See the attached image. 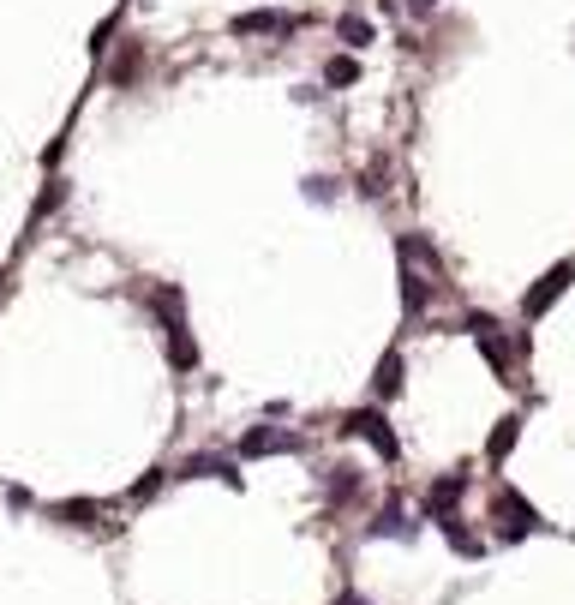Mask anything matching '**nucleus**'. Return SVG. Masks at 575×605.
I'll list each match as a JSON object with an SVG mask.
<instances>
[{
	"label": "nucleus",
	"mask_w": 575,
	"mask_h": 605,
	"mask_svg": "<svg viewBox=\"0 0 575 605\" xmlns=\"http://www.w3.org/2000/svg\"><path fill=\"white\" fill-rule=\"evenodd\" d=\"M491 533H498V546H521L533 533H546V516H540L516 486H503L498 498H491Z\"/></svg>",
	"instance_id": "f257e3e1"
},
{
	"label": "nucleus",
	"mask_w": 575,
	"mask_h": 605,
	"mask_svg": "<svg viewBox=\"0 0 575 605\" xmlns=\"http://www.w3.org/2000/svg\"><path fill=\"white\" fill-rule=\"evenodd\" d=\"M187 294L180 288H156V312H162V348H168V366L174 372H192L198 366V342H192V330H187Z\"/></svg>",
	"instance_id": "f03ea898"
},
{
	"label": "nucleus",
	"mask_w": 575,
	"mask_h": 605,
	"mask_svg": "<svg viewBox=\"0 0 575 605\" xmlns=\"http://www.w3.org/2000/svg\"><path fill=\"white\" fill-rule=\"evenodd\" d=\"M342 432H348V438H366V444H372L384 461H396V456H402V438L389 432V419L378 414V408H354V414L342 419Z\"/></svg>",
	"instance_id": "7ed1b4c3"
},
{
	"label": "nucleus",
	"mask_w": 575,
	"mask_h": 605,
	"mask_svg": "<svg viewBox=\"0 0 575 605\" xmlns=\"http://www.w3.org/2000/svg\"><path fill=\"white\" fill-rule=\"evenodd\" d=\"M306 25H312V13H270V6L228 18L234 36H294V30H306Z\"/></svg>",
	"instance_id": "20e7f679"
},
{
	"label": "nucleus",
	"mask_w": 575,
	"mask_h": 605,
	"mask_svg": "<svg viewBox=\"0 0 575 605\" xmlns=\"http://www.w3.org/2000/svg\"><path fill=\"white\" fill-rule=\"evenodd\" d=\"M461 498H468V474H438L426 486V521H438V528H444V521H456L461 516Z\"/></svg>",
	"instance_id": "39448f33"
},
{
	"label": "nucleus",
	"mask_w": 575,
	"mask_h": 605,
	"mask_svg": "<svg viewBox=\"0 0 575 605\" xmlns=\"http://www.w3.org/2000/svg\"><path fill=\"white\" fill-rule=\"evenodd\" d=\"M438 294H444V282H438L431 270H419V264L402 258V306H408V318H426Z\"/></svg>",
	"instance_id": "423d86ee"
},
{
	"label": "nucleus",
	"mask_w": 575,
	"mask_h": 605,
	"mask_svg": "<svg viewBox=\"0 0 575 605\" xmlns=\"http://www.w3.org/2000/svg\"><path fill=\"white\" fill-rule=\"evenodd\" d=\"M306 438L300 432H282V426H252L240 438V456H300Z\"/></svg>",
	"instance_id": "0eeeda50"
},
{
	"label": "nucleus",
	"mask_w": 575,
	"mask_h": 605,
	"mask_svg": "<svg viewBox=\"0 0 575 605\" xmlns=\"http://www.w3.org/2000/svg\"><path fill=\"white\" fill-rule=\"evenodd\" d=\"M570 276H575V258H563V264H551V270H546V276H540V282H533V288H528V294H521V318H540V312H546V306H551V300H558V294H563V288H570Z\"/></svg>",
	"instance_id": "6e6552de"
},
{
	"label": "nucleus",
	"mask_w": 575,
	"mask_h": 605,
	"mask_svg": "<svg viewBox=\"0 0 575 605\" xmlns=\"http://www.w3.org/2000/svg\"><path fill=\"white\" fill-rule=\"evenodd\" d=\"M180 479H222V486H234V491L246 486V474L234 468L228 456H187V461H180Z\"/></svg>",
	"instance_id": "1a4fd4ad"
},
{
	"label": "nucleus",
	"mask_w": 575,
	"mask_h": 605,
	"mask_svg": "<svg viewBox=\"0 0 575 605\" xmlns=\"http://www.w3.org/2000/svg\"><path fill=\"white\" fill-rule=\"evenodd\" d=\"M396 258H408V264H419V270H431L438 282H444V252L426 240V234H402L396 240Z\"/></svg>",
	"instance_id": "9d476101"
},
{
	"label": "nucleus",
	"mask_w": 575,
	"mask_h": 605,
	"mask_svg": "<svg viewBox=\"0 0 575 605\" xmlns=\"http://www.w3.org/2000/svg\"><path fill=\"white\" fill-rule=\"evenodd\" d=\"M366 533H372V539H408V533H414V521H408L402 498H389V504L378 509V521H372V528H366Z\"/></svg>",
	"instance_id": "9b49d317"
},
{
	"label": "nucleus",
	"mask_w": 575,
	"mask_h": 605,
	"mask_svg": "<svg viewBox=\"0 0 575 605\" xmlns=\"http://www.w3.org/2000/svg\"><path fill=\"white\" fill-rule=\"evenodd\" d=\"M516 438H521V414H503L498 426H491V438H486V461H491V468H503V456L516 449Z\"/></svg>",
	"instance_id": "f8f14e48"
},
{
	"label": "nucleus",
	"mask_w": 575,
	"mask_h": 605,
	"mask_svg": "<svg viewBox=\"0 0 575 605\" xmlns=\"http://www.w3.org/2000/svg\"><path fill=\"white\" fill-rule=\"evenodd\" d=\"M372 389H378V402H389V396L402 389V348H384V360H378V372H372Z\"/></svg>",
	"instance_id": "ddd939ff"
},
{
	"label": "nucleus",
	"mask_w": 575,
	"mask_h": 605,
	"mask_svg": "<svg viewBox=\"0 0 575 605\" xmlns=\"http://www.w3.org/2000/svg\"><path fill=\"white\" fill-rule=\"evenodd\" d=\"M359 486H366V479H359V468H330V474H324V491H330V504H354L359 498Z\"/></svg>",
	"instance_id": "4468645a"
},
{
	"label": "nucleus",
	"mask_w": 575,
	"mask_h": 605,
	"mask_svg": "<svg viewBox=\"0 0 575 605\" xmlns=\"http://www.w3.org/2000/svg\"><path fill=\"white\" fill-rule=\"evenodd\" d=\"M474 342H479V354H486V366H491L498 378H509V372H516V354H509V348L498 342V324H491V330H479Z\"/></svg>",
	"instance_id": "2eb2a0df"
},
{
	"label": "nucleus",
	"mask_w": 575,
	"mask_h": 605,
	"mask_svg": "<svg viewBox=\"0 0 575 605\" xmlns=\"http://www.w3.org/2000/svg\"><path fill=\"white\" fill-rule=\"evenodd\" d=\"M102 504H90V498H72V504H55V521H66V528H96Z\"/></svg>",
	"instance_id": "dca6fc26"
},
{
	"label": "nucleus",
	"mask_w": 575,
	"mask_h": 605,
	"mask_svg": "<svg viewBox=\"0 0 575 605\" xmlns=\"http://www.w3.org/2000/svg\"><path fill=\"white\" fill-rule=\"evenodd\" d=\"M336 36H342L348 48H366V43H372V36H378V30H372V18H359V13H342V18H336Z\"/></svg>",
	"instance_id": "f3484780"
},
{
	"label": "nucleus",
	"mask_w": 575,
	"mask_h": 605,
	"mask_svg": "<svg viewBox=\"0 0 575 605\" xmlns=\"http://www.w3.org/2000/svg\"><path fill=\"white\" fill-rule=\"evenodd\" d=\"M354 78H359V60H354V55H330V60H324V85L348 90Z\"/></svg>",
	"instance_id": "a211bd4d"
},
{
	"label": "nucleus",
	"mask_w": 575,
	"mask_h": 605,
	"mask_svg": "<svg viewBox=\"0 0 575 605\" xmlns=\"http://www.w3.org/2000/svg\"><path fill=\"white\" fill-rule=\"evenodd\" d=\"M444 539L461 551V558H479V551H486V546H479V533H468V528H461V516H456V521H444Z\"/></svg>",
	"instance_id": "6ab92c4d"
},
{
	"label": "nucleus",
	"mask_w": 575,
	"mask_h": 605,
	"mask_svg": "<svg viewBox=\"0 0 575 605\" xmlns=\"http://www.w3.org/2000/svg\"><path fill=\"white\" fill-rule=\"evenodd\" d=\"M162 479H168V474H162V468H150V474H144L138 486H132V504H144V498H156V486H162Z\"/></svg>",
	"instance_id": "aec40b11"
},
{
	"label": "nucleus",
	"mask_w": 575,
	"mask_h": 605,
	"mask_svg": "<svg viewBox=\"0 0 575 605\" xmlns=\"http://www.w3.org/2000/svg\"><path fill=\"white\" fill-rule=\"evenodd\" d=\"M359 192H366V198H378V192H384V162H372V168L359 174Z\"/></svg>",
	"instance_id": "412c9836"
},
{
	"label": "nucleus",
	"mask_w": 575,
	"mask_h": 605,
	"mask_svg": "<svg viewBox=\"0 0 575 605\" xmlns=\"http://www.w3.org/2000/svg\"><path fill=\"white\" fill-rule=\"evenodd\" d=\"M306 198L330 204V198H336V180H324V174H312V180H306Z\"/></svg>",
	"instance_id": "4be33fe9"
},
{
	"label": "nucleus",
	"mask_w": 575,
	"mask_h": 605,
	"mask_svg": "<svg viewBox=\"0 0 575 605\" xmlns=\"http://www.w3.org/2000/svg\"><path fill=\"white\" fill-rule=\"evenodd\" d=\"M336 605H372V600H366V593H342V600H336Z\"/></svg>",
	"instance_id": "5701e85b"
},
{
	"label": "nucleus",
	"mask_w": 575,
	"mask_h": 605,
	"mask_svg": "<svg viewBox=\"0 0 575 605\" xmlns=\"http://www.w3.org/2000/svg\"><path fill=\"white\" fill-rule=\"evenodd\" d=\"M408 6H414V13H431V6H438V0H408Z\"/></svg>",
	"instance_id": "b1692460"
}]
</instances>
